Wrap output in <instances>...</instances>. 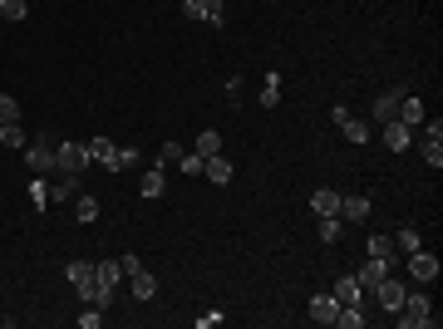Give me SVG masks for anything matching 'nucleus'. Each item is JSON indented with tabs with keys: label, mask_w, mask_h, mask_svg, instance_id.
<instances>
[{
	"label": "nucleus",
	"mask_w": 443,
	"mask_h": 329,
	"mask_svg": "<svg viewBox=\"0 0 443 329\" xmlns=\"http://www.w3.org/2000/svg\"><path fill=\"white\" fill-rule=\"evenodd\" d=\"M394 325H404V329H434L439 325V315H434V305H429V295H409L404 290V305L394 310Z\"/></svg>",
	"instance_id": "f257e3e1"
},
{
	"label": "nucleus",
	"mask_w": 443,
	"mask_h": 329,
	"mask_svg": "<svg viewBox=\"0 0 443 329\" xmlns=\"http://www.w3.org/2000/svg\"><path fill=\"white\" fill-rule=\"evenodd\" d=\"M25 162H30L35 177H54V172H59V162H54V138H50V133H35V138L25 143Z\"/></svg>",
	"instance_id": "f03ea898"
},
{
	"label": "nucleus",
	"mask_w": 443,
	"mask_h": 329,
	"mask_svg": "<svg viewBox=\"0 0 443 329\" xmlns=\"http://www.w3.org/2000/svg\"><path fill=\"white\" fill-rule=\"evenodd\" d=\"M54 162H59V172L84 177V167H89L94 157H89V143H54Z\"/></svg>",
	"instance_id": "7ed1b4c3"
},
{
	"label": "nucleus",
	"mask_w": 443,
	"mask_h": 329,
	"mask_svg": "<svg viewBox=\"0 0 443 329\" xmlns=\"http://www.w3.org/2000/svg\"><path fill=\"white\" fill-rule=\"evenodd\" d=\"M404 265H409V275H414L419 285H434V280H439V256H434V251H424V246H419V251H409V256H404Z\"/></svg>",
	"instance_id": "20e7f679"
},
{
	"label": "nucleus",
	"mask_w": 443,
	"mask_h": 329,
	"mask_svg": "<svg viewBox=\"0 0 443 329\" xmlns=\"http://www.w3.org/2000/svg\"><path fill=\"white\" fill-rule=\"evenodd\" d=\"M389 270H394V265H389V261H379V256H369V261H364V265H359V270H355V280H359V290H364V295H369V290H374V285H379V280H384V275H389Z\"/></svg>",
	"instance_id": "39448f33"
},
{
	"label": "nucleus",
	"mask_w": 443,
	"mask_h": 329,
	"mask_svg": "<svg viewBox=\"0 0 443 329\" xmlns=\"http://www.w3.org/2000/svg\"><path fill=\"white\" fill-rule=\"evenodd\" d=\"M369 295H374V300H379V305H384V310H389V315H394V310H399V305H404V285H399V280H394V270H389V275H384V280H379V285H374V290H369Z\"/></svg>",
	"instance_id": "423d86ee"
},
{
	"label": "nucleus",
	"mask_w": 443,
	"mask_h": 329,
	"mask_svg": "<svg viewBox=\"0 0 443 329\" xmlns=\"http://www.w3.org/2000/svg\"><path fill=\"white\" fill-rule=\"evenodd\" d=\"M399 99H404V89H384V94H374V104H369V113H374L379 123H389V118L399 113Z\"/></svg>",
	"instance_id": "0eeeda50"
},
{
	"label": "nucleus",
	"mask_w": 443,
	"mask_h": 329,
	"mask_svg": "<svg viewBox=\"0 0 443 329\" xmlns=\"http://www.w3.org/2000/svg\"><path fill=\"white\" fill-rule=\"evenodd\" d=\"M89 157H94V162H104V167H109L113 177L123 172V162H118V148H113L109 138H94V143H89Z\"/></svg>",
	"instance_id": "6e6552de"
},
{
	"label": "nucleus",
	"mask_w": 443,
	"mask_h": 329,
	"mask_svg": "<svg viewBox=\"0 0 443 329\" xmlns=\"http://www.w3.org/2000/svg\"><path fill=\"white\" fill-rule=\"evenodd\" d=\"M409 143H414V128H404L399 118H389V123H384V148H389V152H404Z\"/></svg>",
	"instance_id": "1a4fd4ad"
},
{
	"label": "nucleus",
	"mask_w": 443,
	"mask_h": 329,
	"mask_svg": "<svg viewBox=\"0 0 443 329\" xmlns=\"http://www.w3.org/2000/svg\"><path fill=\"white\" fill-rule=\"evenodd\" d=\"M394 118H399L404 128H419V123L429 118V109H424V104H419L414 94H404V99H399V113H394Z\"/></svg>",
	"instance_id": "9d476101"
},
{
	"label": "nucleus",
	"mask_w": 443,
	"mask_h": 329,
	"mask_svg": "<svg viewBox=\"0 0 443 329\" xmlns=\"http://www.w3.org/2000/svg\"><path fill=\"white\" fill-rule=\"evenodd\" d=\"M374 202L369 197H340V221H369Z\"/></svg>",
	"instance_id": "9b49d317"
},
{
	"label": "nucleus",
	"mask_w": 443,
	"mask_h": 329,
	"mask_svg": "<svg viewBox=\"0 0 443 329\" xmlns=\"http://www.w3.org/2000/svg\"><path fill=\"white\" fill-rule=\"evenodd\" d=\"M340 133H345V138H350V143H355V148H364V143H369V138H374V128H369V123H364V118H350V113H345V118H340Z\"/></svg>",
	"instance_id": "f8f14e48"
},
{
	"label": "nucleus",
	"mask_w": 443,
	"mask_h": 329,
	"mask_svg": "<svg viewBox=\"0 0 443 329\" xmlns=\"http://www.w3.org/2000/svg\"><path fill=\"white\" fill-rule=\"evenodd\" d=\"M330 295L340 300V305H364V290H359V280H355V275H340Z\"/></svg>",
	"instance_id": "ddd939ff"
},
{
	"label": "nucleus",
	"mask_w": 443,
	"mask_h": 329,
	"mask_svg": "<svg viewBox=\"0 0 443 329\" xmlns=\"http://www.w3.org/2000/svg\"><path fill=\"white\" fill-rule=\"evenodd\" d=\"M335 315H340V300L335 295H316L311 300V320L316 325H335Z\"/></svg>",
	"instance_id": "4468645a"
},
{
	"label": "nucleus",
	"mask_w": 443,
	"mask_h": 329,
	"mask_svg": "<svg viewBox=\"0 0 443 329\" xmlns=\"http://www.w3.org/2000/svg\"><path fill=\"white\" fill-rule=\"evenodd\" d=\"M202 172H207V182H217V187H226V182H231V157H222V152H212V157L202 162Z\"/></svg>",
	"instance_id": "2eb2a0df"
},
{
	"label": "nucleus",
	"mask_w": 443,
	"mask_h": 329,
	"mask_svg": "<svg viewBox=\"0 0 443 329\" xmlns=\"http://www.w3.org/2000/svg\"><path fill=\"white\" fill-rule=\"evenodd\" d=\"M311 212H316V217H340V192L321 187V192L311 197Z\"/></svg>",
	"instance_id": "dca6fc26"
},
{
	"label": "nucleus",
	"mask_w": 443,
	"mask_h": 329,
	"mask_svg": "<svg viewBox=\"0 0 443 329\" xmlns=\"http://www.w3.org/2000/svg\"><path fill=\"white\" fill-rule=\"evenodd\" d=\"M138 192H143V197H153V202H158V197H163V192H168V177H163V167H158V172H143V182H138Z\"/></svg>",
	"instance_id": "f3484780"
},
{
	"label": "nucleus",
	"mask_w": 443,
	"mask_h": 329,
	"mask_svg": "<svg viewBox=\"0 0 443 329\" xmlns=\"http://www.w3.org/2000/svg\"><path fill=\"white\" fill-rule=\"evenodd\" d=\"M369 256H379V261H389V265H399V251H394V236H369Z\"/></svg>",
	"instance_id": "a211bd4d"
},
{
	"label": "nucleus",
	"mask_w": 443,
	"mask_h": 329,
	"mask_svg": "<svg viewBox=\"0 0 443 329\" xmlns=\"http://www.w3.org/2000/svg\"><path fill=\"white\" fill-rule=\"evenodd\" d=\"M64 280L79 290L84 280H94V265H89V261H69V265H64Z\"/></svg>",
	"instance_id": "6ab92c4d"
},
{
	"label": "nucleus",
	"mask_w": 443,
	"mask_h": 329,
	"mask_svg": "<svg viewBox=\"0 0 443 329\" xmlns=\"http://www.w3.org/2000/svg\"><path fill=\"white\" fill-rule=\"evenodd\" d=\"M419 246H424V236H419L414 226H404V231L394 236V251H399V256H409V251H419Z\"/></svg>",
	"instance_id": "aec40b11"
},
{
	"label": "nucleus",
	"mask_w": 443,
	"mask_h": 329,
	"mask_svg": "<svg viewBox=\"0 0 443 329\" xmlns=\"http://www.w3.org/2000/svg\"><path fill=\"white\" fill-rule=\"evenodd\" d=\"M153 295H158V280H153L148 270H138V275H133V300H153Z\"/></svg>",
	"instance_id": "412c9836"
},
{
	"label": "nucleus",
	"mask_w": 443,
	"mask_h": 329,
	"mask_svg": "<svg viewBox=\"0 0 443 329\" xmlns=\"http://www.w3.org/2000/svg\"><path fill=\"white\" fill-rule=\"evenodd\" d=\"M192 152H197V157H212V152H222V133H212V128H207V133H197V148H192Z\"/></svg>",
	"instance_id": "4be33fe9"
},
{
	"label": "nucleus",
	"mask_w": 443,
	"mask_h": 329,
	"mask_svg": "<svg viewBox=\"0 0 443 329\" xmlns=\"http://www.w3.org/2000/svg\"><path fill=\"white\" fill-rule=\"evenodd\" d=\"M281 104V74H266V89H261V109H276Z\"/></svg>",
	"instance_id": "5701e85b"
},
{
	"label": "nucleus",
	"mask_w": 443,
	"mask_h": 329,
	"mask_svg": "<svg viewBox=\"0 0 443 329\" xmlns=\"http://www.w3.org/2000/svg\"><path fill=\"white\" fill-rule=\"evenodd\" d=\"M0 143H5V148H25L30 138H25V128H20V123H0Z\"/></svg>",
	"instance_id": "b1692460"
},
{
	"label": "nucleus",
	"mask_w": 443,
	"mask_h": 329,
	"mask_svg": "<svg viewBox=\"0 0 443 329\" xmlns=\"http://www.w3.org/2000/svg\"><path fill=\"white\" fill-rule=\"evenodd\" d=\"M25 15H30V5H25V0H0V20H10V25H20Z\"/></svg>",
	"instance_id": "393cba45"
},
{
	"label": "nucleus",
	"mask_w": 443,
	"mask_h": 329,
	"mask_svg": "<svg viewBox=\"0 0 443 329\" xmlns=\"http://www.w3.org/2000/svg\"><path fill=\"white\" fill-rule=\"evenodd\" d=\"M419 148H424V162L439 172V167H443V143H434V138H419Z\"/></svg>",
	"instance_id": "a878e982"
},
{
	"label": "nucleus",
	"mask_w": 443,
	"mask_h": 329,
	"mask_svg": "<svg viewBox=\"0 0 443 329\" xmlns=\"http://www.w3.org/2000/svg\"><path fill=\"white\" fill-rule=\"evenodd\" d=\"M94 280H99V285H118V261H99V265H94Z\"/></svg>",
	"instance_id": "bb28decb"
},
{
	"label": "nucleus",
	"mask_w": 443,
	"mask_h": 329,
	"mask_svg": "<svg viewBox=\"0 0 443 329\" xmlns=\"http://www.w3.org/2000/svg\"><path fill=\"white\" fill-rule=\"evenodd\" d=\"M183 162V143H163V152H158V167H178Z\"/></svg>",
	"instance_id": "cd10ccee"
},
{
	"label": "nucleus",
	"mask_w": 443,
	"mask_h": 329,
	"mask_svg": "<svg viewBox=\"0 0 443 329\" xmlns=\"http://www.w3.org/2000/svg\"><path fill=\"white\" fill-rule=\"evenodd\" d=\"M30 202H35L40 212L50 207V182H45V177H35V182H30Z\"/></svg>",
	"instance_id": "c85d7f7f"
},
{
	"label": "nucleus",
	"mask_w": 443,
	"mask_h": 329,
	"mask_svg": "<svg viewBox=\"0 0 443 329\" xmlns=\"http://www.w3.org/2000/svg\"><path fill=\"white\" fill-rule=\"evenodd\" d=\"M74 212H79V221H99V202L94 197H74Z\"/></svg>",
	"instance_id": "c756f323"
},
{
	"label": "nucleus",
	"mask_w": 443,
	"mask_h": 329,
	"mask_svg": "<svg viewBox=\"0 0 443 329\" xmlns=\"http://www.w3.org/2000/svg\"><path fill=\"white\" fill-rule=\"evenodd\" d=\"M0 123H20V99L0 94Z\"/></svg>",
	"instance_id": "7c9ffc66"
},
{
	"label": "nucleus",
	"mask_w": 443,
	"mask_h": 329,
	"mask_svg": "<svg viewBox=\"0 0 443 329\" xmlns=\"http://www.w3.org/2000/svg\"><path fill=\"white\" fill-rule=\"evenodd\" d=\"M340 231H345L340 217H321V241H340Z\"/></svg>",
	"instance_id": "2f4dec72"
},
{
	"label": "nucleus",
	"mask_w": 443,
	"mask_h": 329,
	"mask_svg": "<svg viewBox=\"0 0 443 329\" xmlns=\"http://www.w3.org/2000/svg\"><path fill=\"white\" fill-rule=\"evenodd\" d=\"M99 325H104V310H99V305H89V310L79 315V329H99Z\"/></svg>",
	"instance_id": "473e14b6"
},
{
	"label": "nucleus",
	"mask_w": 443,
	"mask_h": 329,
	"mask_svg": "<svg viewBox=\"0 0 443 329\" xmlns=\"http://www.w3.org/2000/svg\"><path fill=\"white\" fill-rule=\"evenodd\" d=\"M202 162H207V157H197V152H183V162H178V167H183L188 177H197V172H202Z\"/></svg>",
	"instance_id": "72a5a7b5"
},
{
	"label": "nucleus",
	"mask_w": 443,
	"mask_h": 329,
	"mask_svg": "<svg viewBox=\"0 0 443 329\" xmlns=\"http://www.w3.org/2000/svg\"><path fill=\"white\" fill-rule=\"evenodd\" d=\"M183 15L188 20H207V0H183Z\"/></svg>",
	"instance_id": "f704fd0d"
},
{
	"label": "nucleus",
	"mask_w": 443,
	"mask_h": 329,
	"mask_svg": "<svg viewBox=\"0 0 443 329\" xmlns=\"http://www.w3.org/2000/svg\"><path fill=\"white\" fill-rule=\"evenodd\" d=\"M222 20H226V15H222V0H207V25L222 30Z\"/></svg>",
	"instance_id": "c9c22d12"
},
{
	"label": "nucleus",
	"mask_w": 443,
	"mask_h": 329,
	"mask_svg": "<svg viewBox=\"0 0 443 329\" xmlns=\"http://www.w3.org/2000/svg\"><path fill=\"white\" fill-rule=\"evenodd\" d=\"M118 270H123V275H138V270H143V261H138V256H123V261H118Z\"/></svg>",
	"instance_id": "e433bc0d"
},
{
	"label": "nucleus",
	"mask_w": 443,
	"mask_h": 329,
	"mask_svg": "<svg viewBox=\"0 0 443 329\" xmlns=\"http://www.w3.org/2000/svg\"><path fill=\"white\" fill-rule=\"evenodd\" d=\"M118 162H123V172H128V167L138 162V148H118Z\"/></svg>",
	"instance_id": "4c0bfd02"
}]
</instances>
